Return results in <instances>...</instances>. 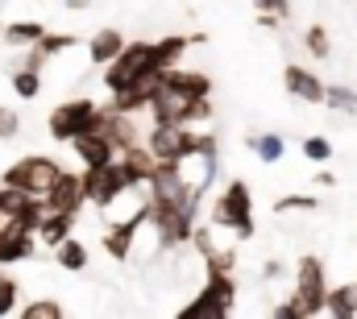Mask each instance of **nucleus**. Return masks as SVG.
Masks as SVG:
<instances>
[{"mask_svg":"<svg viewBox=\"0 0 357 319\" xmlns=\"http://www.w3.org/2000/svg\"><path fill=\"white\" fill-rule=\"evenodd\" d=\"M162 67L154 63V42H125V50L104 63V87L108 91H121L129 83H154L158 87Z\"/></svg>","mask_w":357,"mask_h":319,"instance_id":"obj_1","label":"nucleus"},{"mask_svg":"<svg viewBox=\"0 0 357 319\" xmlns=\"http://www.w3.org/2000/svg\"><path fill=\"white\" fill-rule=\"evenodd\" d=\"M146 203H150V228H154L162 253L191 244V233H195V208H187V203H178V199H158V195H146Z\"/></svg>","mask_w":357,"mask_h":319,"instance_id":"obj_2","label":"nucleus"},{"mask_svg":"<svg viewBox=\"0 0 357 319\" xmlns=\"http://www.w3.org/2000/svg\"><path fill=\"white\" fill-rule=\"evenodd\" d=\"M212 228H233L237 237H254V195L245 178H229L212 203Z\"/></svg>","mask_w":357,"mask_h":319,"instance_id":"obj_3","label":"nucleus"},{"mask_svg":"<svg viewBox=\"0 0 357 319\" xmlns=\"http://www.w3.org/2000/svg\"><path fill=\"white\" fill-rule=\"evenodd\" d=\"M154 125H199V120H212V100L208 95H178V91H167L158 87L150 95V108Z\"/></svg>","mask_w":357,"mask_h":319,"instance_id":"obj_4","label":"nucleus"},{"mask_svg":"<svg viewBox=\"0 0 357 319\" xmlns=\"http://www.w3.org/2000/svg\"><path fill=\"white\" fill-rule=\"evenodd\" d=\"M233 303H237V282H233V274H208L204 290H199L178 316L183 319H225L233 311Z\"/></svg>","mask_w":357,"mask_h":319,"instance_id":"obj_5","label":"nucleus"},{"mask_svg":"<svg viewBox=\"0 0 357 319\" xmlns=\"http://www.w3.org/2000/svg\"><path fill=\"white\" fill-rule=\"evenodd\" d=\"M291 299L303 307V319L324 316L328 278H324V261H320V257H299V265H295V290H291Z\"/></svg>","mask_w":357,"mask_h":319,"instance_id":"obj_6","label":"nucleus"},{"mask_svg":"<svg viewBox=\"0 0 357 319\" xmlns=\"http://www.w3.org/2000/svg\"><path fill=\"white\" fill-rule=\"evenodd\" d=\"M79 182H84V199L96 203L100 212H108L125 191H129V182H125V170H121V162H104V166H84V174H79Z\"/></svg>","mask_w":357,"mask_h":319,"instance_id":"obj_7","label":"nucleus"},{"mask_svg":"<svg viewBox=\"0 0 357 319\" xmlns=\"http://www.w3.org/2000/svg\"><path fill=\"white\" fill-rule=\"evenodd\" d=\"M96 120H100V104H96V100H88V95L67 100V104H59V108L50 112V137L71 146L79 133H91V129H96Z\"/></svg>","mask_w":357,"mask_h":319,"instance_id":"obj_8","label":"nucleus"},{"mask_svg":"<svg viewBox=\"0 0 357 319\" xmlns=\"http://www.w3.org/2000/svg\"><path fill=\"white\" fill-rule=\"evenodd\" d=\"M59 174H63V166H59L54 158L29 154V158L13 162V166L0 174V182H4V187H21V191H29V195H46V187H50Z\"/></svg>","mask_w":357,"mask_h":319,"instance_id":"obj_9","label":"nucleus"},{"mask_svg":"<svg viewBox=\"0 0 357 319\" xmlns=\"http://www.w3.org/2000/svg\"><path fill=\"white\" fill-rule=\"evenodd\" d=\"M96 129L112 141V150L121 154V150H129V146H137L142 141V133H137V120L129 116V112H116V108H100V120H96Z\"/></svg>","mask_w":357,"mask_h":319,"instance_id":"obj_10","label":"nucleus"},{"mask_svg":"<svg viewBox=\"0 0 357 319\" xmlns=\"http://www.w3.org/2000/svg\"><path fill=\"white\" fill-rule=\"evenodd\" d=\"M46 208L50 212H71V216H79V208L88 203L84 199V182H79V174H71V170H63L50 187H46Z\"/></svg>","mask_w":357,"mask_h":319,"instance_id":"obj_11","label":"nucleus"},{"mask_svg":"<svg viewBox=\"0 0 357 319\" xmlns=\"http://www.w3.org/2000/svg\"><path fill=\"white\" fill-rule=\"evenodd\" d=\"M116 162H121V170H125L129 191H133V187H146V182L154 178V170H158V158H154V150H150L146 141H137V146L121 150V154H116Z\"/></svg>","mask_w":357,"mask_h":319,"instance_id":"obj_12","label":"nucleus"},{"mask_svg":"<svg viewBox=\"0 0 357 319\" xmlns=\"http://www.w3.org/2000/svg\"><path fill=\"white\" fill-rule=\"evenodd\" d=\"M158 87L167 91H178V95H212V79L204 71H187V67H162L158 75Z\"/></svg>","mask_w":357,"mask_h":319,"instance_id":"obj_13","label":"nucleus"},{"mask_svg":"<svg viewBox=\"0 0 357 319\" xmlns=\"http://www.w3.org/2000/svg\"><path fill=\"white\" fill-rule=\"evenodd\" d=\"M282 83H287V91L295 95V100H307V104H324V79L320 75H312L307 67H287L282 71Z\"/></svg>","mask_w":357,"mask_h":319,"instance_id":"obj_14","label":"nucleus"},{"mask_svg":"<svg viewBox=\"0 0 357 319\" xmlns=\"http://www.w3.org/2000/svg\"><path fill=\"white\" fill-rule=\"evenodd\" d=\"M71 146H75V154H79V162H84V166H104V162L116 158L112 141H108V137H104L100 129H91V133H79V137H75Z\"/></svg>","mask_w":357,"mask_h":319,"instance_id":"obj_15","label":"nucleus"},{"mask_svg":"<svg viewBox=\"0 0 357 319\" xmlns=\"http://www.w3.org/2000/svg\"><path fill=\"white\" fill-rule=\"evenodd\" d=\"M33 257V233H21V228H0V265L8 261H29Z\"/></svg>","mask_w":357,"mask_h":319,"instance_id":"obj_16","label":"nucleus"},{"mask_svg":"<svg viewBox=\"0 0 357 319\" xmlns=\"http://www.w3.org/2000/svg\"><path fill=\"white\" fill-rule=\"evenodd\" d=\"M71 228H75V216H71V212H50V208H46V216H42V224H38L33 237L54 249V244H63V240L71 237Z\"/></svg>","mask_w":357,"mask_h":319,"instance_id":"obj_17","label":"nucleus"},{"mask_svg":"<svg viewBox=\"0 0 357 319\" xmlns=\"http://www.w3.org/2000/svg\"><path fill=\"white\" fill-rule=\"evenodd\" d=\"M121 50H125V33H121V29H100V33L88 42L91 63H100V67H104V63H112Z\"/></svg>","mask_w":357,"mask_h":319,"instance_id":"obj_18","label":"nucleus"},{"mask_svg":"<svg viewBox=\"0 0 357 319\" xmlns=\"http://www.w3.org/2000/svg\"><path fill=\"white\" fill-rule=\"evenodd\" d=\"M324 311L337 319H354L357 316V282H345V286H333L328 299H324Z\"/></svg>","mask_w":357,"mask_h":319,"instance_id":"obj_19","label":"nucleus"},{"mask_svg":"<svg viewBox=\"0 0 357 319\" xmlns=\"http://www.w3.org/2000/svg\"><path fill=\"white\" fill-rule=\"evenodd\" d=\"M245 146H250L258 158L266 162V166L282 162V154H287V141H282L278 133H254V137H245Z\"/></svg>","mask_w":357,"mask_h":319,"instance_id":"obj_20","label":"nucleus"},{"mask_svg":"<svg viewBox=\"0 0 357 319\" xmlns=\"http://www.w3.org/2000/svg\"><path fill=\"white\" fill-rule=\"evenodd\" d=\"M54 261H59L63 270L79 274V270H88V244H79L75 237H67L63 244H54Z\"/></svg>","mask_w":357,"mask_h":319,"instance_id":"obj_21","label":"nucleus"},{"mask_svg":"<svg viewBox=\"0 0 357 319\" xmlns=\"http://www.w3.org/2000/svg\"><path fill=\"white\" fill-rule=\"evenodd\" d=\"M187 46H191V38H183V33H167L162 42H154V63H158V67H175L178 59L187 54Z\"/></svg>","mask_w":357,"mask_h":319,"instance_id":"obj_22","label":"nucleus"},{"mask_svg":"<svg viewBox=\"0 0 357 319\" xmlns=\"http://www.w3.org/2000/svg\"><path fill=\"white\" fill-rule=\"evenodd\" d=\"M42 33H46L42 21H13V25H4V42L8 46H33Z\"/></svg>","mask_w":357,"mask_h":319,"instance_id":"obj_23","label":"nucleus"},{"mask_svg":"<svg viewBox=\"0 0 357 319\" xmlns=\"http://www.w3.org/2000/svg\"><path fill=\"white\" fill-rule=\"evenodd\" d=\"M324 104L337 108V112H345V116H357V91L345 87V83H328L324 87Z\"/></svg>","mask_w":357,"mask_h":319,"instance_id":"obj_24","label":"nucleus"},{"mask_svg":"<svg viewBox=\"0 0 357 319\" xmlns=\"http://www.w3.org/2000/svg\"><path fill=\"white\" fill-rule=\"evenodd\" d=\"M13 91H17L21 100H33V95L42 91V71H33V67H17V71H13Z\"/></svg>","mask_w":357,"mask_h":319,"instance_id":"obj_25","label":"nucleus"},{"mask_svg":"<svg viewBox=\"0 0 357 319\" xmlns=\"http://www.w3.org/2000/svg\"><path fill=\"white\" fill-rule=\"evenodd\" d=\"M25 203H29V191H21V187H4V182H0V220H13Z\"/></svg>","mask_w":357,"mask_h":319,"instance_id":"obj_26","label":"nucleus"},{"mask_svg":"<svg viewBox=\"0 0 357 319\" xmlns=\"http://www.w3.org/2000/svg\"><path fill=\"white\" fill-rule=\"evenodd\" d=\"M303 46H307L312 59H328V54H333V42H328V29H324V25H307Z\"/></svg>","mask_w":357,"mask_h":319,"instance_id":"obj_27","label":"nucleus"},{"mask_svg":"<svg viewBox=\"0 0 357 319\" xmlns=\"http://www.w3.org/2000/svg\"><path fill=\"white\" fill-rule=\"evenodd\" d=\"M75 42H79L75 33H50V29H46V33H42V38H38L33 46H38V50H42V54L50 59V54H63V50H71Z\"/></svg>","mask_w":357,"mask_h":319,"instance_id":"obj_28","label":"nucleus"},{"mask_svg":"<svg viewBox=\"0 0 357 319\" xmlns=\"http://www.w3.org/2000/svg\"><path fill=\"white\" fill-rule=\"evenodd\" d=\"M233 265H237V249H212V253H204V270L208 274H233Z\"/></svg>","mask_w":357,"mask_h":319,"instance_id":"obj_29","label":"nucleus"},{"mask_svg":"<svg viewBox=\"0 0 357 319\" xmlns=\"http://www.w3.org/2000/svg\"><path fill=\"white\" fill-rule=\"evenodd\" d=\"M320 208V199L316 195H282L278 203H274V212L278 216H287V212H316Z\"/></svg>","mask_w":357,"mask_h":319,"instance_id":"obj_30","label":"nucleus"},{"mask_svg":"<svg viewBox=\"0 0 357 319\" xmlns=\"http://www.w3.org/2000/svg\"><path fill=\"white\" fill-rule=\"evenodd\" d=\"M21 316L25 319H63V303H54V299H38V303H25Z\"/></svg>","mask_w":357,"mask_h":319,"instance_id":"obj_31","label":"nucleus"},{"mask_svg":"<svg viewBox=\"0 0 357 319\" xmlns=\"http://www.w3.org/2000/svg\"><path fill=\"white\" fill-rule=\"evenodd\" d=\"M303 158L307 162H333V141L328 137H307L303 141Z\"/></svg>","mask_w":357,"mask_h":319,"instance_id":"obj_32","label":"nucleus"},{"mask_svg":"<svg viewBox=\"0 0 357 319\" xmlns=\"http://www.w3.org/2000/svg\"><path fill=\"white\" fill-rule=\"evenodd\" d=\"M17 295H21V286H17L13 278H4V274H0V319L17 311Z\"/></svg>","mask_w":357,"mask_h":319,"instance_id":"obj_33","label":"nucleus"},{"mask_svg":"<svg viewBox=\"0 0 357 319\" xmlns=\"http://www.w3.org/2000/svg\"><path fill=\"white\" fill-rule=\"evenodd\" d=\"M21 133V116L13 112V108H0V141H8V137H17Z\"/></svg>","mask_w":357,"mask_h":319,"instance_id":"obj_34","label":"nucleus"},{"mask_svg":"<svg viewBox=\"0 0 357 319\" xmlns=\"http://www.w3.org/2000/svg\"><path fill=\"white\" fill-rule=\"evenodd\" d=\"M258 13H278V17H291V0H250Z\"/></svg>","mask_w":357,"mask_h":319,"instance_id":"obj_35","label":"nucleus"},{"mask_svg":"<svg viewBox=\"0 0 357 319\" xmlns=\"http://www.w3.org/2000/svg\"><path fill=\"white\" fill-rule=\"evenodd\" d=\"M274 316H278V319H303V307H299L295 299H287V303H278V307H274Z\"/></svg>","mask_w":357,"mask_h":319,"instance_id":"obj_36","label":"nucleus"},{"mask_svg":"<svg viewBox=\"0 0 357 319\" xmlns=\"http://www.w3.org/2000/svg\"><path fill=\"white\" fill-rule=\"evenodd\" d=\"M21 67H33V71H42V67H46V54H42L38 46H29V54H25V63H21Z\"/></svg>","mask_w":357,"mask_h":319,"instance_id":"obj_37","label":"nucleus"},{"mask_svg":"<svg viewBox=\"0 0 357 319\" xmlns=\"http://www.w3.org/2000/svg\"><path fill=\"white\" fill-rule=\"evenodd\" d=\"M282 21H287V17H278V13H258V25H262V29H278Z\"/></svg>","mask_w":357,"mask_h":319,"instance_id":"obj_38","label":"nucleus"},{"mask_svg":"<svg viewBox=\"0 0 357 319\" xmlns=\"http://www.w3.org/2000/svg\"><path fill=\"white\" fill-rule=\"evenodd\" d=\"M316 187H328V191H333V187H337V174H333V170H316Z\"/></svg>","mask_w":357,"mask_h":319,"instance_id":"obj_39","label":"nucleus"},{"mask_svg":"<svg viewBox=\"0 0 357 319\" xmlns=\"http://www.w3.org/2000/svg\"><path fill=\"white\" fill-rule=\"evenodd\" d=\"M262 278H282V261H266L262 265Z\"/></svg>","mask_w":357,"mask_h":319,"instance_id":"obj_40","label":"nucleus"},{"mask_svg":"<svg viewBox=\"0 0 357 319\" xmlns=\"http://www.w3.org/2000/svg\"><path fill=\"white\" fill-rule=\"evenodd\" d=\"M63 4H67V8H75V13H79V8H88V0H63Z\"/></svg>","mask_w":357,"mask_h":319,"instance_id":"obj_41","label":"nucleus"}]
</instances>
